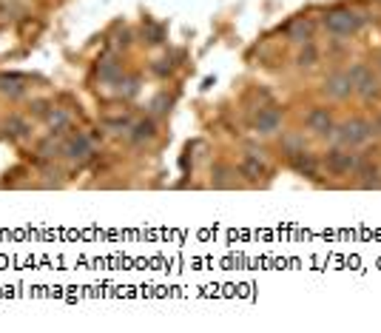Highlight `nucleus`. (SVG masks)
<instances>
[{
	"mask_svg": "<svg viewBox=\"0 0 381 333\" xmlns=\"http://www.w3.org/2000/svg\"><path fill=\"white\" fill-rule=\"evenodd\" d=\"M304 128H308L313 137L330 140L333 137V128H336V117H333V111L327 106H313L308 114H304Z\"/></svg>",
	"mask_w": 381,
	"mask_h": 333,
	"instance_id": "5",
	"label": "nucleus"
},
{
	"mask_svg": "<svg viewBox=\"0 0 381 333\" xmlns=\"http://www.w3.org/2000/svg\"><path fill=\"white\" fill-rule=\"evenodd\" d=\"M322 92L327 100H336V103H344L353 97V80H350V72L347 69H336L325 77L322 83Z\"/></svg>",
	"mask_w": 381,
	"mask_h": 333,
	"instance_id": "6",
	"label": "nucleus"
},
{
	"mask_svg": "<svg viewBox=\"0 0 381 333\" xmlns=\"http://www.w3.org/2000/svg\"><path fill=\"white\" fill-rule=\"evenodd\" d=\"M375 137V122L364 120V117H350L336 122L333 128V146H344V149H361Z\"/></svg>",
	"mask_w": 381,
	"mask_h": 333,
	"instance_id": "1",
	"label": "nucleus"
},
{
	"mask_svg": "<svg viewBox=\"0 0 381 333\" xmlns=\"http://www.w3.org/2000/svg\"><path fill=\"white\" fill-rule=\"evenodd\" d=\"M290 165H293V171H296V174H301V177H316V174H319L322 160H319L316 154H311L308 149H304V151H299V154H293V157H290Z\"/></svg>",
	"mask_w": 381,
	"mask_h": 333,
	"instance_id": "11",
	"label": "nucleus"
},
{
	"mask_svg": "<svg viewBox=\"0 0 381 333\" xmlns=\"http://www.w3.org/2000/svg\"><path fill=\"white\" fill-rule=\"evenodd\" d=\"M239 174L248 180V182H259V180H265L268 174H270V165H268V160L265 157H259L256 151H248V154H242V160H239Z\"/></svg>",
	"mask_w": 381,
	"mask_h": 333,
	"instance_id": "8",
	"label": "nucleus"
},
{
	"mask_svg": "<svg viewBox=\"0 0 381 333\" xmlns=\"http://www.w3.org/2000/svg\"><path fill=\"white\" fill-rule=\"evenodd\" d=\"M26 80L20 75H0V92H4L6 97H20L26 94Z\"/></svg>",
	"mask_w": 381,
	"mask_h": 333,
	"instance_id": "15",
	"label": "nucleus"
},
{
	"mask_svg": "<svg viewBox=\"0 0 381 333\" xmlns=\"http://www.w3.org/2000/svg\"><path fill=\"white\" fill-rule=\"evenodd\" d=\"M350 80H353V94L361 100H375L381 94V75H375L370 65L364 63H353L350 65Z\"/></svg>",
	"mask_w": 381,
	"mask_h": 333,
	"instance_id": "3",
	"label": "nucleus"
},
{
	"mask_svg": "<svg viewBox=\"0 0 381 333\" xmlns=\"http://www.w3.org/2000/svg\"><path fill=\"white\" fill-rule=\"evenodd\" d=\"M97 77H100V83H106V86H117V83L123 80V63H120L114 54L100 57V63H97Z\"/></svg>",
	"mask_w": 381,
	"mask_h": 333,
	"instance_id": "9",
	"label": "nucleus"
},
{
	"mask_svg": "<svg viewBox=\"0 0 381 333\" xmlns=\"http://www.w3.org/2000/svg\"><path fill=\"white\" fill-rule=\"evenodd\" d=\"M358 163H361V154H356V149H344V146H333L322 157V165L333 177H350V174H356Z\"/></svg>",
	"mask_w": 381,
	"mask_h": 333,
	"instance_id": "4",
	"label": "nucleus"
},
{
	"mask_svg": "<svg viewBox=\"0 0 381 333\" xmlns=\"http://www.w3.org/2000/svg\"><path fill=\"white\" fill-rule=\"evenodd\" d=\"M92 151H94V143H92V137H86V134H74V137H68V143L63 146V154H65L68 160H86V157H92Z\"/></svg>",
	"mask_w": 381,
	"mask_h": 333,
	"instance_id": "10",
	"label": "nucleus"
},
{
	"mask_svg": "<svg viewBox=\"0 0 381 333\" xmlns=\"http://www.w3.org/2000/svg\"><path fill=\"white\" fill-rule=\"evenodd\" d=\"M319 57H322V51L316 49L313 40L311 43H301V51L296 54V65H299V69H313V65L319 63Z\"/></svg>",
	"mask_w": 381,
	"mask_h": 333,
	"instance_id": "14",
	"label": "nucleus"
},
{
	"mask_svg": "<svg viewBox=\"0 0 381 333\" xmlns=\"http://www.w3.org/2000/svg\"><path fill=\"white\" fill-rule=\"evenodd\" d=\"M254 128H256V134H262V137L279 134V128H282V108L279 106H262L259 114L254 117Z\"/></svg>",
	"mask_w": 381,
	"mask_h": 333,
	"instance_id": "7",
	"label": "nucleus"
},
{
	"mask_svg": "<svg viewBox=\"0 0 381 333\" xmlns=\"http://www.w3.org/2000/svg\"><path fill=\"white\" fill-rule=\"evenodd\" d=\"M378 75H381V60H378Z\"/></svg>",
	"mask_w": 381,
	"mask_h": 333,
	"instance_id": "21",
	"label": "nucleus"
},
{
	"mask_svg": "<svg viewBox=\"0 0 381 333\" xmlns=\"http://www.w3.org/2000/svg\"><path fill=\"white\" fill-rule=\"evenodd\" d=\"M131 143H145V140H154L157 137V125L154 120H139V122H131Z\"/></svg>",
	"mask_w": 381,
	"mask_h": 333,
	"instance_id": "13",
	"label": "nucleus"
},
{
	"mask_svg": "<svg viewBox=\"0 0 381 333\" xmlns=\"http://www.w3.org/2000/svg\"><path fill=\"white\" fill-rule=\"evenodd\" d=\"M378 125H381V122H378Z\"/></svg>",
	"mask_w": 381,
	"mask_h": 333,
	"instance_id": "22",
	"label": "nucleus"
},
{
	"mask_svg": "<svg viewBox=\"0 0 381 333\" xmlns=\"http://www.w3.org/2000/svg\"><path fill=\"white\" fill-rule=\"evenodd\" d=\"M103 125H106L108 131H128V128H131V120H128L125 114H123V117H106Z\"/></svg>",
	"mask_w": 381,
	"mask_h": 333,
	"instance_id": "18",
	"label": "nucleus"
},
{
	"mask_svg": "<svg viewBox=\"0 0 381 333\" xmlns=\"http://www.w3.org/2000/svg\"><path fill=\"white\" fill-rule=\"evenodd\" d=\"M322 26H325V32H327L330 37H353V34L361 32L364 18H361L356 9H350V6H336V9L325 12Z\"/></svg>",
	"mask_w": 381,
	"mask_h": 333,
	"instance_id": "2",
	"label": "nucleus"
},
{
	"mask_svg": "<svg viewBox=\"0 0 381 333\" xmlns=\"http://www.w3.org/2000/svg\"><path fill=\"white\" fill-rule=\"evenodd\" d=\"M49 125H51L54 131H63V128L68 125V114H65V111H54V114H49Z\"/></svg>",
	"mask_w": 381,
	"mask_h": 333,
	"instance_id": "19",
	"label": "nucleus"
},
{
	"mask_svg": "<svg viewBox=\"0 0 381 333\" xmlns=\"http://www.w3.org/2000/svg\"><path fill=\"white\" fill-rule=\"evenodd\" d=\"M313 32H316V29H313V23H311L308 18H296V20L290 23V29H287V37L301 46V43H311V40H313Z\"/></svg>",
	"mask_w": 381,
	"mask_h": 333,
	"instance_id": "12",
	"label": "nucleus"
},
{
	"mask_svg": "<svg viewBox=\"0 0 381 333\" xmlns=\"http://www.w3.org/2000/svg\"><path fill=\"white\" fill-rule=\"evenodd\" d=\"M12 134H15V137H23V134H26V122H23V120H18V117L12 120Z\"/></svg>",
	"mask_w": 381,
	"mask_h": 333,
	"instance_id": "20",
	"label": "nucleus"
},
{
	"mask_svg": "<svg viewBox=\"0 0 381 333\" xmlns=\"http://www.w3.org/2000/svg\"><path fill=\"white\" fill-rule=\"evenodd\" d=\"M117 86H120V94L134 97V94L139 92V77H137V75H131V77H125V75H123V80H120Z\"/></svg>",
	"mask_w": 381,
	"mask_h": 333,
	"instance_id": "16",
	"label": "nucleus"
},
{
	"mask_svg": "<svg viewBox=\"0 0 381 333\" xmlns=\"http://www.w3.org/2000/svg\"><path fill=\"white\" fill-rule=\"evenodd\" d=\"M299 151H304V137H301V134H290V137H285V154H287V157H293V154H299Z\"/></svg>",
	"mask_w": 381,
	"mask_h": 333,
	"instance_id": "17",
	"label": "nucleus"
}]
</instances>
